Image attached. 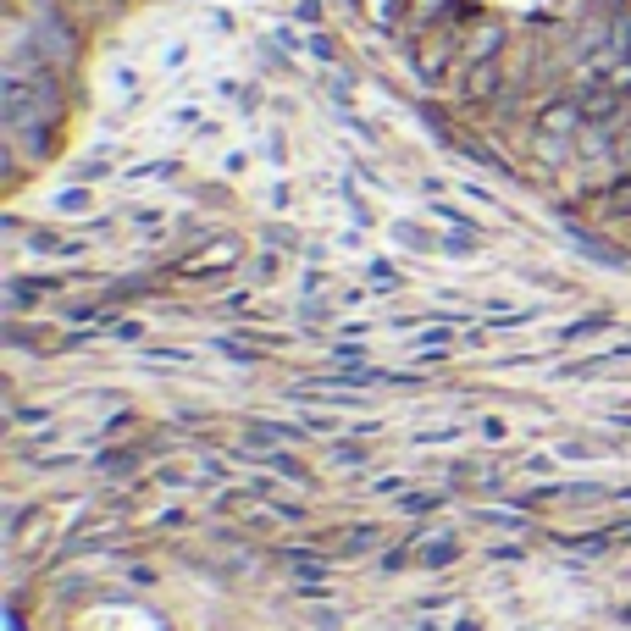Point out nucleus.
Returning a JSON list of instances; mask_svg holds the SVG:
<instances>
[{
	"label": "nucleus",
	"mask_w": 631,
	"mask_h": 631,
	"mask_svg": "<svg viewBox=\"0 0 631 631\" xmlns=\"http://www.w3.org/2000/svg\"><path fill=\"white\" fill-rule=\"evenodd\" d=\"M443 504V493H416V499H405V510L410 515H427V510H438Z\"/></svg>",
	"instance_id": "nucleus-1"
},
{
	"label": "nucleus",
	"mask_w": 631,
	"mask_h": 631,
	"mask_svg": "<svg viewBox=\"0 0 631 631\" xmlns=\"http://www.w3.org/2000/svg\"><path fill=\"white\" fill-rule=\"evenodd\" d=\"M598 327H604V316H587V322L565 327V338H582V333H598Z\"/></svg>",
	"instance_id": "nucleus-2"
}]
</instances>
